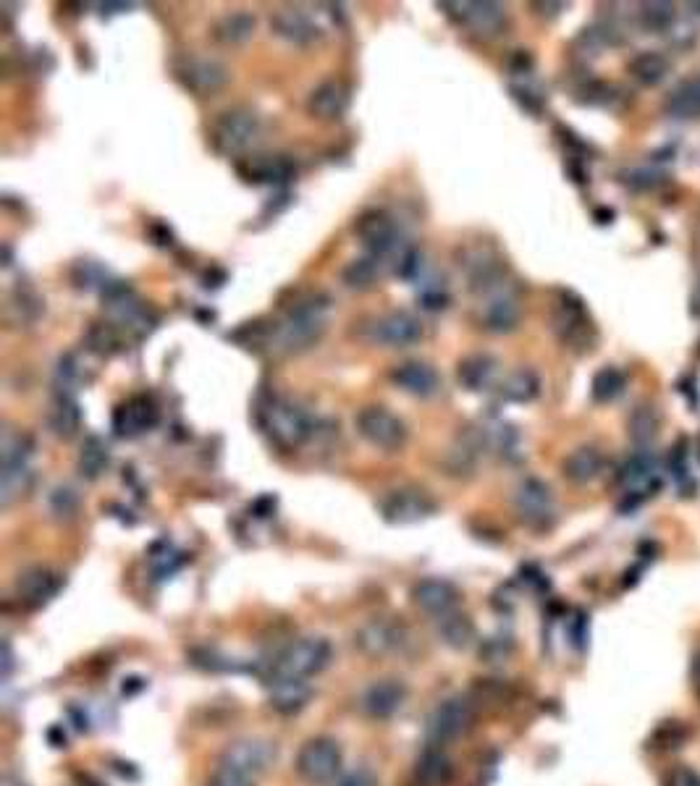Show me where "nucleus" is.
<instances>
[{"label": "nucleus", "mask_w": 700, "mask_h": 786, "mask_svg": "<svg viewBox=\"0 0 700 786\" xmlns=\"http://www.w3.org/2000/svg\"><path fill=\"white\" fill-rule=\"evenodd\" d=\"M48 425L50 430H53V435H56V438H63V441H71V438L79 433L82 412H79V404L74 401L71 393L58 391L56 401H53V407H50Z\"/></svg>", "instance_id": "31"}, {"label": "nucleus", "mask_w": 700, "mask_h": 786, "mask_svg": "<svg viewBox=\"0 0 700 786\" xmlns=\"http://www.w3.org/2000/svg\"><path fill=\"white\" fill-rule=\"evenodd\" d=\"M273 509H276V498H271V496L257 498L255 504H252V511H257L255 517H271Z\"/></svg>", "instance_id": "57"}, {"label": "nucleus", "mask_w": 700, "mask_h": 786, "mask_svg": "<svg viewBox=\"0 0 700 786\" xmlns=\"http://www.w3.org/2000/svg\"><path fill=\"white\" fill-rule=\"evenodd\" d=\"M297 771L312 784H326L341 771V747L328 737H315L302 745L297 755Z\"/></svg>", "instance_id": "15"}, {"label": "nucleus", "mask_w": 700, "mask_h": 786, "mask_svg": "<svg viewBox=\"0 0 700 786\" xmlns=\"http://www.w3.org/2000/svg\"><path fill=\"white\" fill-rule=\"evenodd\" d=\"M666 786H700V773L690 766H677L666 776Z\"/></svg>", "instance_id": "55"}, {"label": "nucleus", "mask_w": 700, "mask_h": 786, "mask_svg": "<svg viewBox=\"0 0 700 786\" xmlns=\"http://www.w3.org/2000/svg\"><path fill=\"white\" fill-rule=\"evenodd\" d=\"M11 671H14V650H11V645L8 642H3V676H11Z\"/></svg>", "instance_id": "59"}, {"label": "nucleus", "mask_w": 700, "mask_h": 786, "mask_svg": "<svg viewBox=\"0 0 700 786\" xmlns=\"http://www.w3.org/2000/svg\"><path fill=\"white\" fill-rule=\"evenodd\" d=\"M693 676H695V687L700 690V655L695 658V663H693Z\"/></svg>", "instance_id": "61"}, {"label": "nucleus", "mask_w": 700, "mask_h": 786, "mask_svg": "<svg viewBox=\"0 0 700 786\" xmlns=\"http://www.w3.org/2000/svg\"><path fill=\"white\" fill-rule=\"evenodd\" d=\"M158 407L150 396H132L113 412V430L118 438H137L158 425Z\"/></svg>", "instance_id": "19"}, {"label": "nucleus", "mask_w": 700, "mask_h": 786, "mask_svg": "<svg viewBox=\"0 0 700 786\" xmlns=\"http://www.w3.org/2000/svg\"><path fill=\"white\" fill-rule=\"evenodd\" d=\"M360 336L375 346H391V349H407L423 338V323L409 312H386L365 320Z\"/></svg>", "instance_id": "9"}, {"label": "nucleus", "mask_w": 700, "mask_h": 786, "mask_svg": "<svg viewBox=\"0 0 700 786\" xmlns=\"http://www.w3.org/2000/svg\"><path fill=\"white\" fill-rule=\"evenodd\" d=\"M436 632L438 637H441V642L454 650L470 648L472 640H475V624L470 621V616L457 614V611L441 616L436 624Z\"/></svg>", "instance_id": "35"}, {"label": "nucleus", "mask_w": 700, "mask_h": 786, "mask_svg": "<svg viewBox=\"0 0 700 786\" xmlns=\"http://www.w3.org/2000/svg\"><path fill=\"white\" fill-rule=\"evenodd\" d=\"M103 14H124L129 8H134L132 3H103Z\"/></svg>", "instance_id": "60"}, {"label": "nucleus", "mask_w": 700, "mask_h": 786, "mask_svg": "<svg viewBox=\"0 0 700 786\" xmlns=\"http://www.w3.org/2000/svg\"><path fill=\"white\" fill-rule=\"evenodd\" d=\"M331 320V299L326 294H305L284 312L268 331V346L286 354H299L323 338Z\"/></svg>", "instance_id": "1"}, {"label": "nucleus", "mask_w": 700, "mask_h": 786, "mask_svg": "<svg viewBox=\"0 0 700 786\" xmlns=\"http://www.w3.org/2000/svg\"><path fill=\"white\" fill-rule=\"evenodd\" d=\"M603 467H606V456L596 446H580L562 462L564 477L575 485H588L598 480L603 475Z\"/></svg>", "instance_id": "28"}, {"label": "nucleus", "mask_w": 700, "mask_h": 786, "mask_svg": "<svg viewBox=\"0 0 700 786\" xmlns=\"http://www.w3.org/2000/svg\"><path fill=\"white\" fill-rule=\"evenodd\" d=\"M87 349H90L92 354H98V357H111V354H116L118 349H121V338H118V331L116 325L113 323H95L87 331Z\"/></svg>", "instance_id": "44"}, {"label": "nucleus", "mask_w": 700, "mask_h": 786, "mask_svg": "<svg viewBox=\"0 0 700 786\" xmlns=\"http://www.w3.org/2000/svg\"><path fill=\"white\" fill-rule=\"evenodd\" d=\"M257 425L263 433L276 443L278 449H299L307 443L315 433V420L307 409H302L297 401L286 399V396H265L260 399L255 409Z\"/></svg>", "instance_id": "2"}, {"label": "nucleus", "mask_w": 700, "mask_h": 786, "mask_svg": "<svg viewBox=\"0 0 700 786\" xmlns=\"http://www.w3.org/2000/svg\"><path fill=\"white\" fill-rule=\"evenodd\" d=\"M391 380H394L396 388H402L404 393L417 396V399H430L441 388L436 367L423 362V359H407L402 365H396L391 370Z\"/></svg>", "instance_id": "21"}, {"label": "nucleus", "mask_w": 700, "mask_h": 786, "mask_svg": "<svg viewBox=\"0 0 700 786\" xmlns=\"http://www.w3.org/2000/svg\"><path fill=\"white\" fill-rule=\"evenodd\" d=\"M451 19H457L462 27H467L475 37L493 40L506 29V8L491 0H462V3H441Z\"/></svg>", "instance_id": "10"}, {"label": "nucleus", "mask_w": 700, "mask_h": 786, "mask_svg": "<svg viewBox=\"0 0 700 786\" xmlns=\"http://www.w3.org/2000/svg\"><path fill=\"white\" fill-rule=\"evenodd\" d=\"M336 786H375V776L370 771H365V768H357V771L347 773Z\"/></svg>", "instance_id": "56"}, {"label": "nucleus", "mask_w": 700, "mask_h": 786, "mask_svg": "<svg viewBox=\"0 0 700 786\" xmlns=\"http://www.w3.org/2000/svg\"><path fill=\"white\" fill-rule=\"evenodd\" d=\"M514 511L530 530H548L554 522V493L538 477H525L514 493Z\"/></svg>", "instance_id": "13"}, {"label": "nucleus", "mask_w": 700, "mask_h": 786, "mask_svg": "<svg viewBox=\"0 0 700 786\" xmlns=\"http://www.w3.org/2000/svg\"><path fill=\"white\" fill-rule=\"evenodd\" d=\"M176 82L197 97L215 95L229 84L231 74L221 61L205 56H181L174 63Z\"/></svg>", "instance_id": "12"}, {"label": "nucleus", "mask_w": 700, "mask_h": 786, "mask_svg": "<svg viewBox=\"0 0 700 786\" xmlns=\"http://www.w3.org/2000/svg\"><path fill=\"white\" fill-rule=\"evenodd\" d=\"M685 737L687 731L680 721H666L664 726H659V729L653 731V742H656V747H680L682 742H685Z\"/></svg>", "instance_id": "51"}, {"label": "nucleus", "mask_w": 700, "mask_h": 786, "mask_svg": "<svg viewBox=\"0 0 700 786\" xmlns=\"http://www.w3.org/2000/svg\"><path fill=\"white\" fill-rule=\"evenodd\" d=\"M404 700H407V687L396 679H381V682L370 684L365 695H362V708L373 718H391L402 711Z\"/></svg>", "instance_id": "25"}, {"label": "nucleus", "mask_w": 700, "mask_h": 786, "mask_svg": "<svg viewBox=\"0 0 700 786\" xmlns=\"http://www.w3.org/2000/svg\"><path fill=\"white\" fill-rule=\"evenodd\" d=\"M690 8H693L695 14H698V11H700V3H690Z\"/></svg>", "instance_id": "62"}, {"label": "nucleus", "mask_w": 700, "mask_h": 786, "mask_svg": "<svg viewBox=\"0 0 700 786\" xmlns=\"http://www.w3.org/2000/svg\"><path fill=\"white\" fill-rule=\"evenodd\" d=\"M184 566V553L176 551L171 543H158L150 551V569L158 580H168L171 574H176Z\"/></svg>", "instance_id": "45"}, {"label": "nucleus", "mask_w": 700, "mask_h": 786, "mask_svg": "<svg viewBox=\"0 0 700 786\" xmlns=\"http://www.w3.org/2000/svg\"><path fill=\"white\" fill-rule=\"evenodd\" d=\"M354 428H357L360 438H365L370 446L386 451V454L402 451L409 438L407 422L399 414L391 412V409L378 407V404L360 409L357 417H354Z\"/></svg>", "instance_id": "7"}, {"label": "nucleus", "mask_w": 700, "mask_h": 786, "mask_svg": "<svg viewBox=\"0 0 700 786\" xmlns=\"http://www.w3.org/2000/svg\"><path fill=\"white\" fill-rule=\"evenodd\" d=\"M449 291L446 286H438V283H423L420 286V294H417V302L425 310L436 312V310H446L449 307Z\"/></svg>", "instance_id": "50"}, {"label": "nucleus", "mask_w": 700, "mask_h": 786, "mask_svg": "<svg viewBox=\"0 0 700 786\" xmlns=\"http://www.w3.org/2000/svg\"><path fill=\"white\" fill-rule=\"evenodd\" d=\"M273 758H276V747L271 742H265V739H239V742L223 750L218 766H226L231 771L250 776V779H257L260 773L268 771Z\"/></svg>", "instance_id": "16"}, {"label": "nucleus", "mask_w": 700, "mask_h": 786, "mask_svg": "<svg viewBox=\"0 0 700 786\" xmlns=\"http://www.w3.org/2000/svg\"><path fill=\"white\" fill-rule=\"evenodd\" d=\"M624 391H627V375H624L617 365L601 367V370L593 375V383H590V396H593L596 404H611V401H617Z\"/></svg>", "instance_id": "38"}, {"label": "nucleus", "mask_w": 700, "mask_h": 786, "mask_svg": "<svg viewBox=\"0 0 700 786\" xmlns=\"http://www.w3.org/2000/svg\"><path fill=\"white\" fill-rule=\"evenodd\" d=\"M354 234L365 247V255L375 257V260L386 262L389 268L396 270V262L402 260V255L409 249V244L404 242V234L399 223L383 210H368L357 218Z\"/></svg>", "instance_id": "4"}, {"label": "nucleus", "mask_w": 700, "mask_h": 786, "mask_svg": "<svg viewBox=\"0 0 700 786\" xmlns=\"http://www.w3.org/2000/svg\"><path fill=\"white\" fill-rule=\"evenodd\" d=\"M509 92H512L514 100H517V103H520L527 113H541L543 97L538 95L533 87H527V84H512V87H509Z\"/></svg>", "instance_id": "52"}, {"label": "nucleus", "mask_w": 700, "mask_h": 786, "mask_svg": "<svg viewBox=\"0 0 700 786\" xmlns=\"http://www.w3.org/2000/svg\"><path fill=\"white\" fill-rule=\"evenodd\" d=\"M263 137V118L257 116L252 108H229L215 118L210 139L215 150L223 155H242L250 147H255L257 139Z\"/></svg>", "instance_id": "6"}, {"label": "nucleus", "mask_w": 700, "mask_h": 786, "mask_svg": "<svg viewBox=\"0 0 700 786\" xmlns=\"http://www.w3.org/2000/svg\"><path fill=\"white\" fill-rule=\"evenodd\" d=\"M533 8L541 16H559L567 8V3H533Z\"/></svg>", "instance_id": "58"}, {"label": "nucleus", "mask_w": 700, "mask_h": 786, "mask_svg": "<svg viewBox=\"0 0 700 786\" xmlns=\"http://www.w3.org/2000/svg\"><path fill=\"white\" fill-rule=\"evenodd\" d=\"M349 108V90L341 82H323L307 100V111L320 121H339Z\"/></svg>", "instance_id": "27"}, {"label": "nucleus", "mask_w": 700, "mask_h": 786, "mask_svg": "<svg viewBox=\"0 0 700 786\" xmlns=\"http://www.w3.org/2000/svg\"><path fill=\"white\" fill-rule=\"evenodd\" d=\"M378 511L389 524H417L433 517L438 504L423 488H396L381 498Z\"/></svg>", "instance_id": "14"}, {"label": "nucleus", "mask_w": 700, "mask_h": 786, "mask_svg": "<svg viewBox=\"0 0 700 786\" xmlns=\"http://www.w3.org/2000/svg\"><path fill=\"white\" fill-rule=\"evenodd\" d=\"M71 281H74V286H77V289H84V291L98 289L100 294H103V289L113 281V278L108 276V270H105L100 262L79 260L77 265L71 268Z\"/></svg>", "instance_id": "43"}, {"label": "nucleus", "mask_w": 700, "mask_h": 786, "mask_svg": "<svg viewBox=\"0 0 700 786\" xmlns=\"http://www.w3.org/2000/svg\"><path fill=\"white\" fill-rule=\"evenodd\" d=\"M255 27V16L247 14V11H234V14H226L215 21L213 37L223 45H239V42H247L255 35Z\"/></svg>", "instance_id": "34"}, {"label": "nucleus", "mask_w": 700, "mask_h": 786, "mask_svg": "<svg viewBox=\"0 0 700 786\" xmlns=\"http://www.w3.org/2000/svg\"><path fill=\"white\" fill-rule=\"evenodd\" d=\"M475 724V705L462 695L446 697L444 703L436 705L425 724V737L430 747H444L454 739L465 737Z\"/></svg>", "instance_id": "8"}, {"label": "nucleus", "mask_w": 700, "mask_h": 786, "mask_svg": "<svg viewBox=\"0 0 700 786\" xmlns=\"http://www.w3.org/2000/svg\"><path fill=\"white\" fill-rule=\"evenodd\" d=\"M522 318L520 297L512 283H504L499 289L488 291L478 297V323L488 333H512L517 331Z\"/></svg>", "instance_id": "11"}, {"label": "nucleus", "mask_w": 700, "mask_h": 786, "mask_svg": "<svg viewBox=\"0 0 700 786\" xmlns=\"http://www.w3.org/2000/svg\"><path fill=\"white\" fill-rule=\"evenodd\" d=\"M77 509H79V498L74 490L66 488V485L53 490V496H50V511H53L58 519H71L74 514H77Z\"/></svg>", "instance_id": "49"}, {"label": "nucleus", "mask_w": 700, "mask_h": 786, "mask_svg": "<svg viewBox=\"0 0 700 786\" xmlns=\"http://www.w3.org/2000/svg\"><path fill=\"white\" fill-rule=\"evenodd\" d=\"M627 71L638 84L643 87H659L664 82L669 71H672V61L659 53V50H640L627 63Z\"/></svg>", "instance_id": "29"}, {"label": "nucleus", "mask_w": 700, "mask_h": 786, "mask_svg": "<svg viewBox=\"0 0 700 786\" xmlns=\"http://www.w3.org/2000/svg\"><path fill=\"white\" fill-rule=\"evenodd\" d=\"M208 786H255V779L244 776V773H236L226 766H218L210 776Z\"/></svg>", "instance_id": "54"}, {"label": "nucleus", "mask_w": 700, "mask_h": 786, "mask_svg": "<svg viewBox=\"0 0 700 786\" xmlns=\"http://www.w3.org/2000/svg\"><path fill=\"white\" fill-rule=\"evenodd\" d=\"M412 600H415L417 608H423L425 614L441 619L446 614H454V608L459 603V593L451 582L428 577V580H420L412 587Z\"/></svg>", "instance_id": "24"}, {"label": "nucleus", "mask_w": 700, "mask_h": 786, "mask_svg": "<svg viewBox=\"0 0 700 786\" xmlns=\"http://www.w3.org/2000/svg\"><path fill=\"white\" fill-rule=\"evenodd\" d=\"M239 173L244 181L250 184H271V187H281L289 179H294V163L286 155H247L239 163Z\"/></svg>", "instance_id": "20"}, {"label": "nucleus", "mask_w": 700, "mask_h": 786, "mask_svg": "<svg viewBox=\"0 0 700 786\" xmlns=\"http://www.w3.org/2000/svg\"><path fill=\"white\" fill-rule=\"evenodd\" d=\"M331 661V645L323 637H305L281 650L271 669V684L278 682H307L320 674Z\"/></svg>", "instance_id": "5"}, {"label": "nucleus", "mask_w": 700, "mask_h": 786, "mask_svg": "<svg viewBox=\"0 0 700 786\" xmlns=\"http://www.w3.org/2000/svg\"><path fill=\"white\" fill-rule=\"evenodd\" d=\"M499 367V359L491 357V354H470L457 367L459 386L470 393L491 391V386L499 378Z\"/></svg>", "instance_id": "26"}, {"label": "nucleus", "mask_w": 700, "mask_h": 786, "mask_svg": "<svg viewBox=\"0 0 700 786\" xmlns=\"http://www.w3.org/2000/svg\"><path fill=\"white\" fill-rule=\"evenodd\" d=\"M310 700L307 682H278L271 684V708L278 713L302 711Z\"/></svg>", "instance_id": "41"}, {"label": "nucleus", "mask_w": 700, "mask_h": 786, "mask_svg": "<svg viewBox=\"0 0 700 786\" xmlns=\"http://www.w3.org/2000/svg\"><path fill=\"white\" fill-rule=\"evenodd\" d=\"M32 485V469L27 462H3V480H0V501L11 506Z\"/></svg>", "instance_id": "39"}, {"label": "nucleus", "mask_w": 700, "mask_h": 786, "mask_svg": "<svg viewBox=\"0 0 700 786\" xmlns=\"http://www.w3.org/2000/svg\"><path fill=\"white\" fill-rule=\"evenodd\" d=\"M619 483H622L624 488V496L635 501V506H638L645 496H651L653 490H659V469H656V459H653L651 451H635L630 462L619 469Z\"/></svg>", "instance_id": "18"}, {"label": "nucleus", "mask_w": 700, "mask_h": 786, "mask_svg": "<svg viewBox=\"0 0 700 786\" xmlns=\"http://www.w3.org/2000/svg\"><path fill=\"white\" fill-rule=\"evenodd\" d=\"M63 580L61 574H56L53 569H45V566H37V569H29L19 577L16 582V595L27 608H42L48 606L50 600L56 598L58 590H61Z\"/></svg>", "instance_id": "22"}, {"label": "nucleus", "mask_w": 700, "mask_h": 786, "mask_svg": "<svg viewBox=\"0 0 700 786\" xmlns=\"http://www.w3.org/2000/svg\"><path fill=\"white\" fill-rule=\"evenodd\" d=\"M666 113L680 121L700 118V74L674 87L672 95L666 97Z\"/></svg>", "instance_id": "32"}, {"label": "nucleus", "mask_w": 700, "mask_h": 786, "mask_svg": "<svg viewBox=\"0 0 700 786\" xmlns=\"http://www.w3.org/2000/svg\"><path fill=\"white\" fill-rule=\"evenodd\" d=\"M11 307L21 312V318H24V323H35V320L42 315V310H45V304H42V299L37 297V294L32 289L16 291L14 297H11Z\"/></svg>", "instance_id": "47"}, {"label": "nucleus", "mask_w": 700, "mask_h": 786, "mask_svg": "<svg viewBox=\"0 0 700 786\" xmlns=\"http://www.w3.org/2000/svg\"><path fill=\"white\" fill-rule=\"evenodd\" d=\"M627 433H630L635 446L648 449L653 438L659 435V414H656V409L648 407V404H640V407L632 409L630 417H627Z\"/></svg>", "instance_id": "40"}, {"label": "nucleus", "mask_w": 700, "mask_h": 786, "mask_svg": "<svg viewBox=\"0 0 700 786\" xmlns=\"http://www.w3.org/2000/svg\"><path fill=\"white\" fill-rule=\"evenodd\" d=\"M404 642H407V629L399 621L383 619V616L368 619L354 632V645L365 655H373V658L396 653Z\"/></svg>", "instance_id": "17"}, {"label": "nucleus", "mask_w": 700, "mask_h": 786, "mask_svg": "<svg viewBox=\"0 0 700 786\" xmlns=\"http://www.w3.org/2000/svg\"><path fill=\"white\" fill-rule=\"evenodd\" d=\"M386 270H389V265H386V262L365 255V257H360V260H352L347 268L341 270V281L347 283L349 289L365 291V289H373L375 283L381 281Z\"/></svg>", "instance_id": "33"}, {"label": "nucleus", "mask_w": 700, "mask_h": 786, "mask_svg": "<svg viewBox=\"0 0 700 786\" xmlns=\"http://www.w3.org/2000/svg\"><path fill=\"white\" fill-rule=\"evenodd\" d=\"M271 29L281 40L299 45V48L312 45V42H318L323 37V29L302 8H281V11H276L271 19Z\"/></svg>", "instance_id": "23"}, {"label": "nucleus", "mask_w": 700, "mask_h": 786, "mask_svg": "<svg viewBox=\"0 0 700 786\" xmlns=\"http://www.w3.org/2000/svg\"><path fill=\"white\" fill-rule=\"evenodd\" d=\"M551 331L572 352L585 354L596 349V323H593L588 307L575 291H559V299H556L554 312H551Z\"/></svg>", "instance_id": "3"}, {"label": "nucleus", "mask_w": 700, "mask_h": 786, "mask_svg": "<svg viewBox=\"0 0 700 786\" xmlns=\"http://www.w3.org/2000/svg\"><path fill=\"white\" fill-rule=\"evenodd\" d=\"M617 87H611V84H603V82H590L585 84L583 90L577 92V103L583 105H603V108H611L614 105V100H617Z\"/></svg>", "instance_id": "46"}, {"label": "nucleus", "mask_w": 700, "mask_h": 786, "mask_svg": "<svg viewBox=\"0 0 700 786\" xmlns=\"http://www.w3.org/2000/svg\"><path fill=\"white\" fill-rule=\"evenodd\" d=\"M674 21H677V11L672 3H640L638 6V24L651 35L672 32Z\"/></svg>", "instance_id": "42"}, {"label": "nucleus", "mask_w": 700, "mask_h": 786, "mask_svg": "<svg viewBox=\"0 0 700 786\" xmlns=\"http://www.w3.org/2000/svg\"><path fill=\"white\" fill-rule=\"evenodd\" d=\"M108 464H111V449L105 446L103 438L90 435V438L82 443V451H79V475H82L84 480H98L105 469H108Z\"/></svg>", "instance_id": "37"}, {"label": "nucleus", "mask_w": 700, "mask_h": 786, "mask_svg": "<svg viewBox=\"0 0 700 786\" xmlns=\"http://www.w3.org/2000/svg\"><path fill=\"white\" fill-rule=\"evenodd\" d=\"M538 393H541V378H538V373L530 370V367L514 370V373L506 375L504 383H501V396H504L506 401H514V404H527V401H533Z\"/></svg>", "instance_id": "36"}, {"label": "nucleus", "mask_w": 700, "mask_h": 786, "mask_svg": "<svg viewBox=\"0 0 700 786\" xmlns=\"http://www.w3.org/2000/svg\"><path fill=\"white\" fill-rule=\"evenodd\" d=\"M624 187L635 189V192H648V189H656L664 181L659 171H648V168H630V171L622 173L619 179Z\"/></svg>", "instance_id": "48"}, {"label": "nucleus", "mask_w": 700, "mask_h": 786, "mask_svg": "<svg viewBox=\"0 0 700 786\" xmlns=\"http://www.w3.org/2000/svg\"><path fill=\"white\" fill-rule=\"evenodd\" d=\"M509 653H512V640H509V637H491V640L483 642V648H480V658H486L488 663L504 661Z\"/></svg>", "instance_id": "53"}, {"label": "nucleus", "mask_w": 700, "mask_h": 786, "mask_svg": "<svg viewBox=\"0 0 700 786\" xmlns=\"http://www.w3.org/2000/svg\"><path fill=\"white\" fill-rule=\"evenodd\" d=\"M454 776V763L441 747H428L415 766L417 786H446Z\"/></svg>", "instance_id": "30"}]
</instances>
